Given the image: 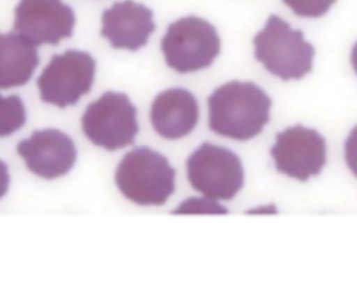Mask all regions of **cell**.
<instances>
[{
  "instance_id": "cell-10",
  "label": "cell",
  "mask_w": 357,
  "mask_h": 291,
  "mask_svg": "<svg viewBox=\"0 0 357 291\" xmlns=\"http://www.w3.org/2000/svg\"><path fill=\"white\" fill-rule=\"evenodd\" d=\"M17 152L25 160L31 173L46 180L67 174L77 160L73 139L66 132L54 128L32 132L28 139L18 142Z\"/></svg>"
},
{
  "instance_id": "cell-12",
  "label": "cell",
  "mask_w": 357,
  "mask_h": 291,
  "mask_svg": "<svg viewBox=\"0 0 357 291\" xmlns=\"http://www.w3.org/2000/svg\"><path fill=\"white\" fill-rule=\"evenodd\" d=\"M199 117L195 96L184 88H170L160 92L151 106V124L165 139H180L192 132Z\"/></svg>"
},
{
  "instance_id": "cell-14",
  "label": "cell",
  "mask_w": 357,
  "mask_h": 291,
  "mask_svg": "<svg viewBox=\"0 0 357 291\" xmlns=\"http://www.w3.org/2000/svg\"><path fill=\"white\" fill-rule=\"evenodd\" d=\"M26 111L18 95H0V138L8 136L24 127Z\"/></svg>"
},
{
  "instance_id": "cell-8",
  "label": "cell",
  "mask_w": 357,
  "mask_h": 291,
  "mask_svg": "<svg viewBox=\"0 0 357 291\" xmlns=\"http://www.w3.org/2000/svg\"><path fill=\"white\" fill-rule=\"evenodd\" d=\"M271 156L279 173L307 181L318 175L326 163L325 138L312 128L301 124L289 127L276 134Z\"/></svg>"
},
{
  "instance_id": "cell-2",
  "label": "cell",
  "mask_w": 357,
  "mask_h": 291,
  "mask_svg": "<svg viewBox=\"0 0 357 291\" xmlns=\"http://www.w3.org/2000/svg\"><path fill=\"white\" fill-rule=\"evenodd\" d=\"M176 170L159 152L135 148L120 160L114 180L120 192L139 206L165 205L174 192Z\"/></svg>"
},
{
  "instance_id": "cell-13",
  "label": "cell",
  "mask_w": 357,
  "mask_h": 291,
  "mask_svg": "<svg viewBox=\"0 0 357 291\" xmlns=\"http://www.w3.org/2000/svg\"><path fill=\"white\" fill-rule=\"evenodd\" d=\"M38 64L39 56L32 42L20 33H0V89L28 84Z\"/></svg>"
},
{
  "instance_id": "cell-17",
  "label": "cell",
  "mask_w": 357,
  "mask_h": 291,
  "mask_svg": "<svg viewBox=\"0 0 357 291\" xmlns=\"http://www.w3.org/2000/svg\"><path fill=\"white\" fill-rule=\"evenodd\" d=\"M344 157L347 167L357 177V125L350 131L344 142Z\"/></svg>"
},
{
  "instance_id": "cell-11",
  "label": "cell",
  "mask_w": 357,
  "mask_h": 291,
  "mask_svg": "<svg viewBox=\"0 0 357 291\" xmlns=\"http://www.w3.org/2000/svg\"><path fill=\"white\" fill-rule=\"evenodd\" d=\"M153 31L152 10L134 0L116 1L102 14L100 35L114 49L135 52L148 43Z\"/></svg>"
},
{
  "instance_id": "cell-15",
  "label": "cell",
  "mask_w": 357,
  "mask_h": 291,
  "mask_svg": "<svg viewBox=\"0 0 357 291\" xmlns=\"http://www.w3.org/2000/svg\"><path fill=\"white\" fill-rule=\"evenodd\" d=\"M336 0H283L291 11L304 18H319L325 15Z\"/></svg>"
},
{
  "instance_id": "cell-19",
  "label": "cell",
  "mask_w": 357,
  "mask_h": 291,
  "mask_svg": "<svg viewBox=\"0 0 357 291\" xmlns=\"http://www.w3.org/2000/svg\"><path fill=\"white\" fill-rule=\"evenodd\" d=\"M350 61H351V65H353V70H354V72L357 74V42L354 43V46H353V49H351Z\"/></svg>"
},
{
  "instance_id": "cell-5",
  "label": "cell",
  "mask_w": 357,
  "mask_h": 291,
  "mask_svg": "<svg viewBox=\"0 0 357 291\" xmlns=\"http://www.w3.org/2000/svg\"><path fill=\"white\" fill-rule=\"evenodd\" d=\"M185 166L191 187L211 199L230 200L243 188L241 160L226 148L204 142L190 155Z\"/></svg>"
},
{
  "instance_id": "cell-4",
  "label": "cell",
  "mask_w": 357,
  "mask_h": 291,
  "mask_svg": "<svg viewBox=\"0 0 357 291\" xmlns=\"http://www.w3.org/2000/svg\"><path fill=\"white\" fill-rule=\"evenodd\" d=\"M166 64L180 72H195L209 67L220 52L216 28L199 17L188 15L172 22L160 42Z\"/></svg>"
},
{
  "instance_id": "cell-16",
  "label": "cell",
  "mask_w": 357,
  "mask_h": 291,
  "mask_svg": "<svg viewBox=\"0 0 357 291\" xmlns=\"http://www.w3.org/2000/svg\"><path fill=\"white\" fill-rule=\"evenodd\" d=\"M174 213H227V210L213 200L209 199H199V198H190L183 202Z\"/></svg>"
},
{
  "instance_id": "cell-6",
  "label": "cell",
  "mask_w": 357,
  "mask_h": 291,
  "mask_svg": "<svg viewBox=\"0 0 357 291\" xmlns=\"http://www.w3.org/2000/svg\"><path fill=\"white\" fill-rule=\"evenodd\" d=\"M137 107L126 93L105 92L82 116V131L96 146L117 150L131 145L138 134Z\"/></svg>"
},
{
  "instance_id": "cell-1",
  "label": "cell",
  "mask_w": 357,
  "mask_h": 291,
  "mask_svg": "<svg viewBox=\"0 0 357 291\" xmlns=\"http://www.w3.org/2000/svg\"><path fill=\"white\" fill-rule=\"evenodd\" d=\"M272 100L252 82L231 81L208 97L209 129L234 141H248L262 132L271 117Z\"/></svg>"
},
{
  "instance_id": "cell-3",
  "label": "cell",
  "mask_w": 357,
  "mask_h": 291,
  "mask_svg": "<svg viewBox=\"0 0 357 291\" xmlns=\"http://www.w3.org/2000/svg\"><path fill=\"white\" fill-rule=\"evenodd\" d=\"M254 56L268 72L283 81L300 79L312 70L315 49L300 29L278 15H269L254 36Z\"/></svg>"
},
{
  "instance_id": "cell-18",
  "label": "cell",
  "mask_w": 357,
  "mask_h": 291,
  "mask_svg": "<svg viewBox=\"0 0 357 291\" xmlns=\"http://www.w3.org/2000/svg\"><path fill=\"white\" fill-rule=\"evenodd\" d=\"M8 185H10L8 167L3 160H0V199L7 194Z\"/></svg>"
},
{
  "instance_id": "cell-9",
  "label": "cell",
  "mask_w": 357,
  "mask_h": 291,
  "mask_svg": "<svg viewBox=\"0 0 357 291\" xmlns=\"http://www.w3.org/2000/svg\"><path fill=\"white\" fill-rule=\"evenodd\" d=\"M74 25V11L61 0H20L14 11V31L35 46L71 38Z\"/></svg>"
},
{
  "instance_id": "cell-7",
  "label": "cell",
  "mask_w": 357,
  "mask_h": 291,
  "mask_svg": "<svg viewBox=\"0 0 357 291\" xmlns=\"http://www.w3.org/2000/svg\"><path fill=\"white\" fill-rule=\"evenodd\" d=\"M95 70L96 61L86 52L70 49L54 54L36 82L42 100L60 109L75 104L91 91Z\"/></svg>"
}]
</instances>
